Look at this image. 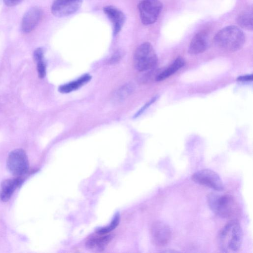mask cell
I'll return each instance as SVG.
<instances>
[{
	"mask_svg": "<svg viewBox=\"0 0 253 253\" xmlns=\"http://www.w3.org/2000/svg\"><path fill=\"white\" fill-rule=\"evenodd\" d=\"M83 0H54L51 11L56 17H64L77 11L82 5Z\"/></svg>",
	"mask_w": 253,
	"mask_h": 253,
	"instance_id": "cell-9",
	"label": "cell"
},
{
	"mask_svg": "<svg viewBox=\"0 0 253 253\" xmlns=\"http://www.w3.org/2000/svg\"><path fill=\"white\" fill-rule=\"evenodd\" d=\"M33 57L36 63L43 61L44 52L43 49L41 47L36 49L33 53Z\"/></svg>",
	"mask_w": 253,
	"mask_h": 253,
	"instance_id": "cell-20",
	"label": "cell"
},
{
	"mask_svg": "<svg viewBox=\"0 0 253 253\" xmlns=\"http://www.w3.org/2000/svg\"><path fill=\"white\" fill-rule=\"evenodd\" d=\"M192 180L195 183L209 187L216 191H221L224 187L217 173L210 169H203L194 172Z\"/></svg>",
	"mask_w": 253,
	"mask_h": 253,
	"instance_id": "cell-6",
	"label": "cell"
},
{
	"mask_svg": "<svg viewBox=\"0 0 253 253\" xmlns=\"http://www.w3.org/2000/svg\"><path fill=\"white\" fill-rule=\"evenodd\" d=\"M123 56V53L121 51H117L115 52L113 55L111 57L109 60V63L114 64L118 62L121 59Z\"/></svg>",
	"mask_w": 253,
	"mask_h": 253,
	"instance_id": "cell-22",
	"label": "cell"
},
{
	"mask_svg": "<svg viewBox=\"0 0 253 253\" xmlns=\"http://www.w3.org/2000/svg\"><path fill=\"white\" fill-rule=\"evenodd\" d=\"M156 99V97H154L150 101H149L147 103L144 105V106L142 107L139 111L136 114L135 117H137L140 115H141L146 109L150 105H151L152 103H153Z\"/></svg>",
	"mask_w": 253,
	"mask_h": 253,
	"instance_id": "cell-23",
	"label": "cell"
},
{
	"mask_svg": "<svg viewBox=\"0 0 253 253\" xmlns=\"http://www.w3.org/2000/svg\"><path fill=\"white\" fill-rule=\"evenodd\" d=\"M214 42L218 47L229 51L240 49L245 42L243 32L236 26L225 27L217 33Z\"/></svg>",
	"mask_w": 253,
	"mask_h": 253,
	"instance_id": "cell-2",
	"label": "cell"
},
{
	"mask_svg": "<svg viewBox=\"0 0 253 253\" xmlns=\"http://www.w3.org/2000/svg\"><path fill=\"white\" fill-rule=\"evenodd\" d=\"M157 61L156 52L151 44L148 42L140 44L134 53V67L140 72L152 69L156 66Z\"/></svg>",
	"mask_w": 253,
	"mask_h": 253,
	"instance_id": "cell-4",
	"label": "cell"
},
{
	"mask_svg": "<svg viewBox=\"0 0 253 253\" xmlns=\"http://www.w3.org/2000/svg\"><path fill=\"white\" fill-rule=\"evenodd\" d=\"M184 63L183 58L177 57L166 69L156 76V80L160 82L168 78L182 67Z\"/></svg>",
	"mask_w": 253,
	"mask_h": 253,
	"instance_id": "cell-14",
	"label": "cell"
},
{
	"mask_svg": "<svg viewBox=\"0 0 253 253\" xmlns=\"http://www.w3.org/2000/svg\"><path fill=\"white\" fill-rule=\"evenodd\" d=\"M253 12L252 11H245L241 12L237 17V22L243 28L252 30L253 27Z\"/></svg>",
	"mask_w": 253,
	"mask_h": 253,
	"instance_id": "cell-18",
	"label": "cell"
},
{
	"mask_svg": "<svg viewBox=\"0 0 253 253\" xmlns=\"http://www.w3.org/2000/svg\"><path fill=\"white\" fill-rule=\"evenodd\" d=\"M134 90V85L132 83L126 84L120 87L114 93L113 100L117 103L122 102L129 97Z\"/></svg>",
	"mask_w": 253,
	"mask_h": 253,
	"instance_id": "cell-16",
	"label": "cell"
},
{
	"mask_svg": "<svg viewBox=\"0 0 253 253\" xmlns=\"http://www.w3.org/2000/svg\"><path fill=\"white\" fill-rule=\"evenodd\" d=\"M6 166L14 175L20 176L26 174L29 169V162L25 152L22 149L11 151L7 157Z\"/></svg>",
	"mask_w": 253,
	"mask_h": 253,
	"instance_id": "cell-5",
	"label": "cell"
},
{
	"mask_svg": "<svg viewBox=\"0 0 253 253\" xmlns=\"http://www.w3.org/2000/svg\"><path fill=\"white\" fill-rule=\"evenodd\" d=\"M237 80L241 82H249V81H252L253 80V75H246V76H243L239 77Z\"/></svg>",
	"mask_w": 253,
	"mask_h": 253,
	"instance_id": "cell-25",
	"label": "cell"
},
{
	"mask_svg": "<svg viewBox=\"0 0 253 253\" xmlns=\"http://www.w3.org/2000/svg\"><path fill=\"white\" fill-rule=\"evenodd\" d=\"M37 63V71L38 76L40 78L44 77L46 74V66L43 61L39 62Z\"/></svg>",
	"mask_w": 253,
	"mask_h": 253,
	"instance_id": "cell-21",
	"label": "cell"
},
{
	"mask_svg": "<svg viewBox=\"0 0 253 253\" xmlns=\"http://www.w3.org/2000/svg\"><path fill=\"white\" fill-rule=\"evenodd\" d=\"M22 182L23 180L20 177L3 180L0 188V200L3 202L8 201L14 191L21 185Z\"/></svg>",
	"mask_w": 253,
	"mask_h": 253,
	"instance_id": "cell-13",
	"label": "cell"
},
{
	"mask_svg": "<svg viewBox=\"0 0 253 253\" xmlns=\"http://www.w3.org/2000/svg\"><path fill=\"white\" fill-rule=\"evenodd\" d=\"M162 7V4L159 0H142L138 5L142 23L145 25L154 23Z\"/></svg>",
	"mask_w": 253,
	"mask_h": 253,
	"instance_id": "cell-7",
	"label": "cell"
},
{
	"mask_svg": "<svg viewBox=\"0 0 253 253\" xmlns=\"http://www.w3.org/2000/svg\"><path fill=\"white\" fill-rule=\"evenodd\" d=\"M208 46V35L204 31L197 33L192 39L188 49L190 54L195 55L204 52Z\"/></svg>",
	"mask_w": 253,
	"mask_h": 253,
	"instance_id": "cell-12",
	"label": "cell"
},
{
	"mask_svg": "<svg viewBox=\"0 0 253 253\" xmlns=\"http://www.w3.org/2000/svg\"><path fill=\"white\" fill-rule=\"evenodd\" d=\"M110 235L100 237L93 236L89 238L86 242V246L91 249H102L111 240Z\"/></svg>",
	"mask_w": 253,
	"mask_h": 253,
	"instance_id": "cell-17",
	"label": "cell"
},
{
	"mask_svg": "<svg viewBox=\"0 0 253 253\" xmlns=\"http://www.w3.org/2000/svg\"><path fill=\"white\" fill-rule=\"evenodd\" d=\"M23 0H3V2L5 4L8 6H14L19 3H20Z\"/></svg>",
	"mask_w": 253,
	"mask_h": 253,
	"instance_id": "cell-24",
	"label": "cell"
},
{
	"mask_svg": "<svg viewBox=\"0 0 253 253\" xmlns=\"http://www.w3.org/2000/svg\"><path fill=\"white\" fill-rule=\"evenodd\" d=\"M207 201L211 211L220 217H232L237 212V203L229 194L211 192L207 196Z\"/></svg>",
	"mask_w": 253,
	"mask_h": 253,
	"instance_id": "cell-3",
	"label": "cell"
},
{
	"mask_svg": "<svg viewBox=\"0 0 253 253\" xmlns=\"http://www.w3.org/2000/svg\"><path fill=\"white\" fill-rule=\"evenodd\" d=\"M103 11L113 25L114 35H117L121 30L126 21L124 13L113 6L104 7Z\"/></svg>",
	"mask_w": 253,
	"mask_h": 253,
	"instance_id": "cell-11",
	"label": "cell"
},
{
	"mask_svg": "<svg viewBox=\"0 0 253 253\" xmlns=\"http://www.w3.org/2000/svg\"><path fill=\"white\" fill-rule=\"evenodd\" d=\"M42 16V11L37 7L28 9L23 15L21 21V30L23 33H28L37 27Z\"/></svg>",
	"mask_w": 253,
	"mask_h": 253,
	"instance_id": "cell-10",
	"label": "cell"
},
{
	"mask_svg": "<svg viewBox=\"0 0 253 253\" xmlns=\"http://www.w3.org/2000/svg\"><path fill=\"white\" fill-rule=\"evenodd\" d=\"M90 79L91 76L89 75H84L76 81L61 85L59 87V91L63 93H69L86 84Z\"/></svg>",
	"mask_w": 253,
	"mask_h": 253,
	"instance_id": "cell-15",
	"label": "cell"
},
{
	"mask_svg": "<svg viewBox=\"0 0 253 253\" xmlns=\"http://www.w3.org/2000/svg\"><path fill=\"white\" fill-rule=\"evenodd\" d=\"M243 241V232L240 223L232 220L226 224L220 230L217 243L221 252L232 253L238 252Z\"/></svg>",
	"mask_w": 253,
	"mask_h": 253,
	"instance_id": "cell-1",
	"label": "cell"
},
{
	"mask_svg": "<svg viewBox=\"0 0 253 253\" xmlns=\"http://www.w3.org/2000/svg\"><path fill=\"white\" fill-rule=\"evenodd\" d=\"M150 234L153 243L158 247H163L169 243L172 238L170 227L162 221L154 222L151 225Z\"/></svg>",
	"mask_w": 253,
	"mask_h": 253,
	"instance_id": "cell-8",
	"label": "cell"
},
{
	"mask_svg": "<svg viewBox=\"0 0 253 253\" xmlns=\"http://www.w3.org/2000/svg\"><path fill=\"white\" fill-rule=\"evenodd\" d=\"M120 215L119 213H116L113 219L108 226L100 228L96 230V232L99 235H105L107 234L117 227L119 223Z\"/></svg>",
	"mask_w": 253,
	"mask_h": 253,
	"instance_id": "cell-19",
	"label": "cell"
}]
</instances>
